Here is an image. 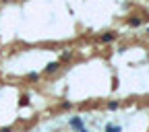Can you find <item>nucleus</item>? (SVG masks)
Masks as SVG:
<instances>
[{"instance_id": "f257e3e1", "label": "nucleus", "mask_w": 149, "mask_h": 132, "mask_svg": "<svg viewBox=\"0 0 149 132\" xmlns=\"http://www.w3.org/2000/svg\"><path fill=\"white\" fill-rule=\"evenodd\" d=\"M72 128H77L79 132H83L85 130V126H83V122H81V118H70V122H68Z\"/></svg>"}, {"instance_id": "f03ea898", "label": "nucleus", "mask_w": 149, "mask_h": 132, "mask_svg": "<svg viewBox=\"0 0 149 132\" xmlns=\"http://www.w3.org/2000/svg\"><path fill=\"white\" fill-rule=\"evenodd\" d=\"M58 68H60V62H50V64L46 66V72L50 74V72H56Z\"/></svg>"}, {"instance_id": "7ed1b4c3", "label": "nucleus", "mask_w": 149, "mask_h": 132, "mask_svg": "<svg viewBox=\"0 0 149 132\" xmlns=\"http://www.w3.org/2000/svg\"><path fill=\"white\" fill-rule=\"evenodd\" d=\"M114 33H106V35H102V41H112V39H114Z\"/></svg>"}, {"instance_id": "20e7f679", "label": "nucleus", "mask_w": 149, "mask_h": 132, "mask_svg": "<svg viewBox=\"0 0 149 132\" xmlns=\"http://www.w3.org/2000/svg\"><path fill=\"white\" fill-rule=\"evenodd\" d=\"M108 132H122V128H120V126H112V124H108Z\"/></svg>"}, {"instance_id": "39448f33", "label": "nucleus", "mask_w": 149, "mask_h": 132, "mask_svg": "<svg viewBox=\"0 0 149 132\" xmlns=\"http://www.w3.org/2000/svg\"><path fill=\"white\" fill-rule=\"evenodd\" d=\"M19 105H21V107L29 105V97H27V95H23V97H21V101H19Z\"/></svg>"}, {"instance_id": "423d86ee", "label": "nucleus", "mask_w": 149, "mask_h": 132, "mask_svg": "<svg viewBox=\"0 0 149 132\" xmlns=\"http://www.w3.org/2000/svg\"><path fill=\"white\" fill-rule=\"evenodd\" d=\"M27 79H29V81H37V79H40V74H37V72H29Z\"/></svg>"}, {"instance_id": "0eeeda50", "label": "nucleus", "mask_w": 149, "mask_h": 132, "mask_svg": "<svg viewBox=\"0 0 149 132\" xmlns=\"http://www.w3.org/2000/svg\"><path fill=\"white\" fill-rule=\"evenodd\" d=\"M108 109H112V111L118 109V101H110V103H108Z\"/></svg>"}, {"instance_id": "6e6552de", "label": "nucleus", "mask_w": 149, "mask_h": 132, "mask_svg": "<svg viewBox=\"0 0 149 132\" xmlns=\"http://www.w3.org/2000/svg\"><path fill=\"white\" fill-rule=\"evenodd\" d=\"M130 25H133V27H139V25H141V19H130Z\"/></svg>"}, {"instance_id": "1a4fd4ad", "label": "nucleus", "mask_w": 149, "mask_h": 132, "mask_svg": "<svg viewBox=\"0 0 149 132\" xmlns=\"http://www.w3.org/2000/svg\"><path fill=\"white\" fill-rule=\"evenodd\" d=\"M60 107H62V109H70V103H68V101H64V103H62Z\"/></svg>"}, {"instance_id": "9d476101", "label": "nucleus", "mask_w": 149, "mask_h": 132, "mask_svg": "<svg viewBox=\"0 0 149 132\" xmlns=\"http://www.w3.org/2000/svg\"><path fill=\"white\" fill-rule=\"evenodd\" d=\"M0 132H13V130H10V128L6 126V128H2V130H0Z\"/></svg>"}]
</instances>
